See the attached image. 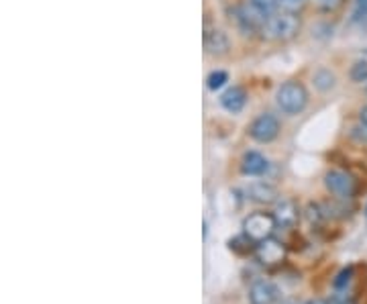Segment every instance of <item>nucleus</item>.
I'll use <instances>...</instances> for the list:
<instances>
[{"instance_id":"obj_26","label":"nucleus","mask_w":367,"mask_h":304,"mask_svg":"<svg viewBox=\"0 0 367 304\" xmlns=\"http://www.w3.org/2000/svg\"><path fill=\"white\" fill-rule=\"evenodd\" d=\"M366 215H367V204H366Z\"/></svg>"},{"instance_id":"obj_11","label":"nucleus","mask_w":367,"mask_h":304,"mask_svg":"<svg viewBox=\"0 0 367 304\" xmlns=\"http://www.w3.org/2000/svg\"><path fill=\"white\" fill-rule=\"evenodd\" d=\"M269 168V161L258 152H247L241 159V172L245 176H263Z\"/></svg>"},{"instance_id":"obj_22","label":"nucleus","mask_w":367,"mask_h":304,"mask_svg":"<svg viewBox=\"0 0 367 304\" xmlns=\"http://www.w3.org/2000/svg\"><path fill=\"white\" fill-rule=\"evenodd\" d=\"M359 125H361V127H366V129H367V107H363V109H361V112H359Z\"/></svg>"},{"instance_id":"obj_20","label":"nucleus","mask_w":367,"mask_h":304,"mask_svg":"<svg viewBox=\"0 0 367 304\" xmlns=\"http://www.w3.org/2000/svg\"><path fill=\"white\" fill-rule=\"evenodd\" d=\"M367 17V0H355V19Z\"/></svg>"},{"instance_id":"obj_21","label":"nucleus","mask_w":367,"mask_h":304,"mask_svg":"<svg viewBox=\"0 0 367 304\" xmlns=\"http://www.w3.org/2000/svg\"><path fill=\"white\" fill-rule=\"evenodd\" d=\"M321 8H324V11H335L339 4H341V0H314Z\"/></svg>"},{"instance_id":"obj_17","label":"nucleus","mask_w":367,"mask_h":304,"mask_svg":"<svg viewBox=\"0 0 367 304\" xmlns=\"http://www.w3.org/2000/svg\"><path fill=\"white\" fill-rule=\"evenodd\" d=\"M349 78H351V82H355V84H363V82H367V60H359V62H355V64L351 65Z\"/></svg>"},{"instance_id":"obj_9","label":"nucleus","mask_w":367,"mask_h":304,"mask_svg":"<svg viewBox=\"0 0 367 304\" xmlns=\"http://www.w3.org/2000/svg\"><path fill=\"white\" fill-rule=\"evenodd\" d=\"M204 49L208 55H215V58H222L229 53L231 49V41L227 37V33L213 29V31H206L204 33Z\"/></svg>"},{"instance_id":"obj_4","label":"nucleus","mask_w":367,"mask_h":304,"mask_svg":"<svg viewBox=\"0 0 367 304\" xmlns=\"http://www.w3.org/2000/svg\"><path fill=\"white\" fill-rule=\"evenodd\" d=\"M324 186L331 194L339 200H349L357 192V182L343 170H328L324 176Z\"/></svg>"},{"instance_id":"obj_13","label":"nucleus","mask_w":367,"mask_h":304,"mask_svg":"<svg viewBox=\"0 0 367 304\" xmlns=\"http://www.w3.org/2000/svg\"><path fill=\"white\" fill-rule=\"evenodd\" d=\"M249 4L260 13L263 19H267V17L280 13L281 8L280 0H249Z\"/></svg>"},{"instance_id":"obj_27","label":"nucleus","mask_w":367,"mask_h":304,"mask_svg":"<svg viewBox=\"0 0 367 304\" xmlns=\"http://www.w3.org/2000/svg\"><path fill=\"white\" fill-rule=\"evenodd\" d=\"M366 94H367V86H366Z\"/></svg>"},{"instance_id":"obj_7","label":"nucleus","mask_w":367,"mask_h":304,"mask_svg":"<svg viewBox=\"0 0 367 304\" xmlns=\"http://www.w3.org/2000/svg\"><path fill=\"white\" fill-rule=\"evenodd\" d=\"M280 298V288L269 280H258L249 288V303L251 304H276Z\"/></svg>"},{"instance_id":"obj_5","label":"nucleus","mask_w":367,"mask_h":304,"mask_svg":"<svg viewBox=\"0 0 367 304\" xmlns=\"http://www.w3.org/2000/svg\"><path fill=\"white\" fill-rule=\"evenodd\" d=\"M280 135V121L272 112H263L249 125V137L258 143H272Z\"/></svg>"},{"instance_id":"obj_3","label":"nucleus","mask_w":367,"mask_h":304,"mask_svg":"<svg viewBox=\"0 0 367 304\" xmlns=\"http://www.w3.org/2000/svg\"><path fill=\"white\" fill-rule=\"evenodd\" d=\"M276 227H278V220L274 217V213H263V211L251 213L243 220V233L253 243L269 239L274 235Z\"/></svg>"},{"instance_id":"obj_18","label":"nucleus","mask_w":367,"mask_h":304,"mask_svg":"<svg viewBox=\"0 0 367 304\" xmlns=\"http://www.w3.org/2000/svg\"><path fill=\"white\" fill-rule=\"evenodd\" d=\"M351 278H353V267L349 265V267H345V270H341V272H339V276L335 278V282H333L335 290H343L347 284L351 282Z\"/></svg>"},{"instance_id":"obj_8","label":"nucleus","mask_w":367,"mask_h":304,"mask_svg":"<svg viewBox=\"0 0 367 304\" xmlns=\"http://www.w3.org/2000/svg\"><path fill=\"white\" fill-rule=\"evenodd\" d=\"M274 217L278 220V227L283 229H292L296 227L298 217H300V211H298V204L290 198H281L276 202V211H274Z\"/></svg>"},{"instance_id":"obj_12","label":"nucleus","mask_w":367,"mask_h":304,"mask_svg":"<svg viewBox=\"0 0 367 304\" xmlns=\"http://www.w3.org/2000/svg\"><path fill=\"white\" fill-rule=\"evenodd\" d=\"M247 196L258 202V204H272V202H278V190L267 184V182H253L249 188H247Z\"/></svg>"},{"instance_id":"obj_15","label":"nucleus","mask_w":367,"mask_h":304,"mask_svg":"<svg viewBox=\"0 0 367 304\" xmlns=\"http://www.w3.org/2000/svg\"><path fill=\"white\" fill-rule=\"evenodd\" d=\"M255 245L258 243H253V241L249 239L245 233L241 235V237H235V239L229 241V247H231V251H235L239 256H245V253H253L255 251Z\"/></svg>"},{"instance_id":"obj_2","label":"nucleus","mask_w":367,"mask_h":304,"mask_svg":"<svg viewBox=\"0 0 367 304\" xmlns=\"http://www.w3.org/2000/svg\"><path fill=\"white\" fill-rule=\"evenodd\" d=\"M276 103L286 114H300L308 105V90L298 80H288L278 88Z\"/></svg>"},{"instance_id":"obj_24","label":"nucleus","mask_w":367,"mask_h":304,"mask_svg":"<svg viewBox=\"0 0 367 304\" xmlns=\"http://www.w3.org/2000/svg\"><path fill=\"white\" fill-rule=\"evenodd\" d=\"M308 304H328V303H324V300H319V298H316V300H310Z\"/></svg>"},{"instance_id":"obj_14","label":"nucleus","mask_w":367,"mask_h":304,"mask_svg":"<svg viewBox=\"0 0 367 304\" xmlns=\"http://www.w3.org/2000/svg\"><path fill=\"white\" fill-rule=\"evenodd\" d=\"M314 86L319 88L321 92H328V90H333L335 88V84H337V78H335V74L331 72V70H326V67H323V70H319L316 74H314Z\"/></svg>"},{"instance_id":"obj_23","label":"nucleus","mask_w":367,"mask_h":304,"mask_svg":"<svg viewBox=\"0 0 367 304\" xmlns=\"http://www.w3.org/2000/svg\"><path fill=\"white\" fill-rule=\"evenodd\" d=\"M328 304H355V303H351V300H347V298H339V296H337V298H333Z\"/></svg>"},{"instance_id":"obj_6","label":"nucleus","mask_w":367,"mask_h":304,"mask_svg":"<svg viewBox=\"0 0 367 304\" xmlns=\"http://www.w3.org/2000/svg\"><path fill=\"white\" fill-rule=\"evenodd\" d=\"M253 256H255V260L260 261L263 267H278V265H281L286 261L288 249H286V245L281 241L269 237V239L261 241V243L255 245Z\"/></svg>"},{"instance_id":"obj_25","label":"nucleus","mask_w":367,"mask_h":304,"mask_svg":"<svg viewBox=\"0 0 367 304\" xmlns=\"http://www.w3.org/2000/svg\"><path fill=\"white\" fill-rule=\"evenodd\" d=\"M280 304H298V303H296V300H281Z\"/></svg>"},{"instance_id":"obj_10","label":"nucleus","mask_w":367,"mask_h":304,"mask_svg":"<svg viewBox=\"0 0 367 304\" xmlns=\"http://www.w3.org/2000/svg\"><path fill=\"white\" fill-rule=\"evenodd\" d=\"M245 103H247V92L241 86L227 88V90L220 94V105H222V109L233 112V114L241 112L243 107H245Z\"/></svg>"},{"instance_id":"obj_19","label":"nucleus","mask_w":367,"mask_h":304,"mask_svg":"<svg viewBox=\"0 0 367 304\" xmlns=\"http://www.w3.org/2000/svg\"><path fill=\"white\" fill-rule=\"evenodd\" d=\"M306 0H280V6L283 11H290V13H296L298 8H302Z\"/></svg>"},{"instance_id":"obj_1","label":"nucleus","mask_w":367,"mask_h":304,"mask_svg":"<svg viewBox=\"0 0 367 304\" xmlns=\"http://www.w3.org/2000/svg\"><path fill=\"white\" fill-rule=\"evenodd\" d=\"M302 29V21L296 13L280 11L272 17H267L261 25V37L274 44H286L292 41Z\"/></svg>"},{"instance_id":"obj_16","label":"nucleus","mask_w":367,"mask_h":304,"mask_svg":"<svg viewBox=\"0 0 367 304\" xmlns=\"http://www.w3.org/2000/svg\"><path fill=\"white\" fill-rule=\"evenodd\" d=\"M227 82H229V74H227L225 70H215V72H211L208 78H206V86H208V90H213V92L220 90Z\"/></svg>"}]
</instances>
